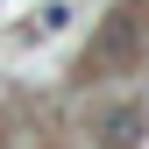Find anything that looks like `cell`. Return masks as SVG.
Here are the masks:
<instances>
[{
  "mask_svg": "<svg viewBox=\"0 0 149 149\" xmlns=\"http://www.w3.org/2000/svg\"><path fill=\"white\" fill-rule=\"evenodd\" d=\"M149 50V0H135V7H114V22L100 29V43L85 50V78H107V71L135 64Z\"/></svg>",
  "mask_w": 149,
  "mask_h": 149,
  "instance_id": "1",
  "label": "cell"
},
{
  "mask_svg": "<svg viewBox=\"0 0 149 149\" xmlns=\"http://www.w3.org/2000/svg\"><path fill=\"white\" fill-rule=\"evenodd\" d=\"M64 22H71V7H64V0H50V7H36V14H29V43H43V36H57Z\"/></svg>",
  "mask_w": 149,
  "mask_h": 149,
  "instance_id": "3",
  "label": "cell"
},
{
  "mask_svg": "<svg viewBox=\"0 0 149 149\" xmlns=\"http://www.w3.org/2000/svg\"><path fill=\"white\" fill-rule=\"evenodd\" d=\"M135 135H142V107H114V114H100V142L121 149V142H135Z\"/></svg>",
  "mask_w": 149,
  "mask_h": 149,
  "instance_id": "2",
  "label": "cell"
}]
</instances>
